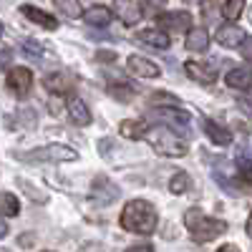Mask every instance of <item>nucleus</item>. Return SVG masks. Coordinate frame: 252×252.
<instances>
[{"mask_svg":"<svg viewBox=\"0 0 252 252\" xmlns=\"http://www.w3.org/2000/svg\"><path fill=\"white\" fill-rule=\"evenodd\" d=\"M157 209L144 202V199H134L124 207L121 212V227L126 229V232H136V235H152L157 229Z\"/></svg>","mask_w":252,"mask_h":252,"instance_id":"1","label":"nucleus"},{"mask_svg":"<svg viewBox=\"0 0 252 252\" xmlns=\"http://www.w3.org/2000/svg\"><path fill=\"white\" fill-rule=\"evenodd\" d=\"M144 139L149 141L159 154H164V157H184V154H187V141L179 139V136L172 131V126H164V124L146 126Z\"/></svg>","mask_w":252,"mask_h":252,"instance_id":"2","label":"nucleus"},{"mask_svg":"<svg viewBox=\"0 0 252 252\" xmlns=\"http://www.w3.org/2000/svg\"><path fill=\"white\" fill-rule=\"evenodd\" d=\"M184 224H187L189 232H192V240H194V242H209V240L220 237V235L224 232V229H227V224H224L222 220L204 217L197 207L187 209V215H184Z\"/></svg>","mask_w":252,"mask_h":252,"instance_id":"3","label":"nucleus"},{"mask_svg":"<svg viewBox=\"0 0 252 252\" xmlns=\"http://www.w3.org/2000/svg\"><path fill=\"white\" fill-rule=\"evenodd\" d=\"M15 157L23 161H73L76 152L63 144H51V146H43V149H35L28 154H15Z\"/></svg>","mask_w":252,"mask_h":252,"instance_id":"4","label":"nucleus"},{"mask_svg":"<svg viewBox=\"0 0 252 252\" xmlns=\"http://www.w3.org/2000/svg\"><path fill=\"white\" fill-rule=\"evenodd\" d=\"M5 83H8V89L15 98H26L31 94V86H33V73L23 66H15V68L8 71Z\"/></svg>","mask_w":252,"mask_h":252,"instance_id":"5","label":"nucleus"},{"mask_svg":"<svg viewBox=\"0 0 252 252\" xmlns=\"http://www.w3.org/2000/svg\"><path fill=\"white\" fill-rule=\"evenodd\" d=\"M157 26L161 31H189L192 28V15H189L187 10L161 13V15H157Z\"/></svg>","mask_w":252,"mask_h":252,"instance_id":"6","label":"nucleus"},{"mask_svg":"<svg viewBox=\"0 0 252 252\" xmlns=\"http://www.w3.org/2000/svg\"><path fill=\"white\" fill-rule=\"evenodd\" d=\"M152 114H154V119H157L159 124L172 126L174 131H182V134L189 131V114H187V111H177V109H157V111H152Z\"/></svg>","mask_w":252,"mask_h":252,"instance_id":"7","label":"nucleus"},{"mask_svg":"<svg viewBox=\"0 0 252 252\" xmlns=\"http://www.w3.org/2000/svg\"><path fill=\"white\" fill-rule=\"evenodd\" d=\"M114 10H116V15H119V20L124 26H136L139 18H141L139 5L134 3V0H114Z\"/></svg>","mask_w":252,"mask_h":252,"instance_id":"8","label":"nucleus"},{"mask_svg":"<svg viewBox=\"0 0 252 252\" xmlns=\"http://www.w3.org/2000/svg\"><path fill=\"white\" fill-rule=\"evenodd\" d=\"M245 38H247V35H245V31H242L240 26H222V28H217V43H222V46H227V48L242 46Z\"/></svg>","mask_w":252,"mask_h":252,"instance_id":"9","label":"nucleus"},{"mask_svg":"<svg viewBox=\"0 0 252 252\" xmlns=\"http://www.w3.org/2000/svg\"><path fill=\"white\" fill-rule=\"evenodd\" d=\"M126 63H129V71L136 73V76H141V78H157V76L161 73L157 63L146 61V58H141V56H131Z\"/></svg>","mask_w":252,"mask_h":252,"instance_id":"10","label":"nucleus"},{"mask_svg":"<svg viewBox=\"0 0 252 252\" xmlns=\"http://www.w3.org/2000/svg\"><path fill=\"white\" fill-rule=\"evenodd\" d=\"M20 13H23L28 20H33V23L43 26L46 31H56V28H58V20H56L53 15H48L46 10L35 8V5H23V8H20Z\"/></svg>","mask_w":252,"mask_h":252,"instance_id":"11","label":"nucleus"},{"mask_svg":"<svg viewBox=\"0 0 252 252\" xmlns=\"http://www.w3.org/2000/svg\"><path fill=\"white\" fill-rule=\"evenodd\" d=\"M184 68H187L189 78H194V81H199V83H215V81H217V71H215L212 66H204V63L189 61Z\"/></svg>","mask_w":252,"mask_h":252,"instance_id":"12","label":"nucleus"},{"mask_svg":"<svg viewBox=\"0 0 252 252\" xmlns=\"http://www.w3.org/2000/svg\"><path fill=\"white\" fill-rule=\"evenodd\" d=\"M227 86L229 89H250L252 86V68L237 66L227 73Z\"/></svg>","mask_w":252,"mask_h":252,"instance_id":"13","label":"nucleus"},{"mask_svg":"<svg viewBox=\"0 0 252 252\" xmlns=\"http://www.w3.org/2000/svg\"><path fill=\"white\" fill-rule=\"evenodd\" d=\"M83 18H86V23H89V26H98V28H103V26H109V23H111L114 13H111L106 5H91L86 13H83Z\"/></svg>","mask_w":252,"mask_h":252,"instance_id":"14","label":"nucleus"},{"mask_svg":"<svg viewBox=\"0 0 252 252\" xmlns=\"http://www.w3.org/2000/svg\"><path fill=\"white\" fill-rule=\"evenodd\" d=\"M68 114H71V119H73V124L76 126H86V124H91V111H89V106L83 103L81 98H71L68 101Z\"/></svg>","mask_w":252,"mask_h":252,"instance_id":"15","label":"nucleus"},{"mask_svg":"<svg viewBox=\"0 0 252 252\" xmlns=\"http://www.w3.org/2000/svg\"><path fill=\"white\" fill-rule=\"evenodd\" d=\"M136 38L141 40V43H149V46H154V48H169V35H166L164 31H154V28H149V31H139L136 33Z\"/></svg>","mask_w":252,"mask_h":252,"instance_id":"16","label":"nucleus"},{"mask_svg":"<svg viewBox=\"0 0 252 252\" xmlns=\"http://www.w3.org/2000/svg\"><path fill=\"white\" fill-rule=\"evenodd\" d=\"M207 46H209V35H207V31H202V28H189V35H187V51L204 53Z\"/></svg>","mask_w":252,"mask_h":252,"instance_id":"17","label":"nucleus"},{"mask_svg":"<svg viewBox=\"0 0 252 252\" xmlns=\"http://www.w3.org/2000/svg\"><path fill=\"white\" fill-rule=\"evenodd\" d=\"M73 83H76V78L71 73H56V76H48L46 78V86L51 91H56V94H68L73 89Z\"/></svg>","mask_w":252,"mask_h":252,"instance_id":"18","label":"nucleus"},{"mask_svg":"<svg viewBox=\"0 0 252 252\" xmlns=\"http://www.w3.org/2000/svg\"><path fill=\"white\" fill-rule=\"evenodd\" d=\"M204 131H207L209 139H212L215 144H220V146H227L229 141H232V134H229L227 129H222V126L215 124V121H204Z\"/></svg>","mask_w":252,"mask_h":252,"instance_id":"19","label":"nucleus"},{"mask_svg":"<svg viewBox=\"0 0 252 252\" xmlns=\"http://www.w3.org/2000/svg\"><path fill=\"white\" fill-rule=\"evenodd\" d=\"M119 131H121V136H126V139H144L146 124H144V121H131V119H126V121L119 124Z\"/></svg>","mask_w":252,"mask_h":252,"instance_id":"20","label":"nucleus"},{"mask_svg":"<svg viewBox=\"0 0 252 252\" xmlns=\"http://www.w3.org/2000/svg\"><path fill=\"white\" fill-rule=\"evenodd\" d=\"M53 5L66 15V18H81L83 8H81V0H53Z\"/></svg>","mask_w":252,"mask_h":252,"instance_id":"21","label":"nucleus"},{"mask_svg":"<svg viewBox=\"0 0 252 252\" xmlns=\"http://www.w3.org/2000/svg\"><path fill=\"white\" fill-rule=\"evenodd\" d=\"M18 212H20V204H18L15 194H10V192H3V194H0V215L15 217Z\"/></svg>","mask_w":252,"mask_h":252,"instance_id":"22","label":"nucleus"},{"mask_svg":"<svg viewBox=\"0 0 252 252\" xmlns=\"http://www.w3.org/2000/svg\"><path fill=\"white\" fill-rule=\"evenodd\" d=\"M245 10V0H227L224 3V18L227 20H237Z\"/></svg>","mask_w":252,"mask_h":252,"instance_id":"23","label":"nucleus"},{"mask_svg":"<svg viewBox=\"0 0 252 252\" xmlns=\"http://www.w3.org/2000/svg\"><path fill=\"white\" fill-rule=\"evenodd\" d=\"M169 189H172L174 194H184L187 189H189V177L184 172H177V177L169 182Z\"/></svg>","mask_w":252,"mask_h":252,"instance_id":"24","label":"nucleus"},{"mask_svg":"<svg viewBox=\"0 0 252 252\" xmlns=\"http://www.w3.org/2000/svg\"><path fill=\"white\" fill-rule=\"evenodd\" d=\"M111 94H114L119 101H131V98H134V94H131L129 86H111Z\"/></svg>","mask_w":252,"mask_h":252,"instance_id":"25","label":"nucleus"},{"mask_svg":"<svg viewBox=\"0 0 252 252\" xmlns=\"http://www.w3.org/2000/svg\"><path fill=\"white\" fill-rule=\"evenodd\" d=\"M23 48H26V56H31V58L43 56V51H40V46L35 43V40H23Z\"/></svg>","mask_w":252,"mask_h":252,"instance_id":"26","label":"nucleus"},{"mask_svg":"<svg viewBox=\"0 0 252 252\" xmlns=\"http://www.w3.org/2000/svg\"><path fill=\"white\" fill-rule=\"evenodd\" d=\"M20 187H23V189H28V197H31V199H38V202H46V194H40V189L31 187L28 182H23V179H20Z\"/></svg>","mask_w":252,"mask_h":252,"instance_id":"27","label":"nucleus"},{"mask_svg":"<svg viewBox=\"0 0 252 252\" xmlns=\"http://www.w3.org/2000/svg\"><path fill=\"white\" fill-rule=\"evenodd\" d=\"M242 56H245L247 61H252V38H245V40H242Z\"/></svg>","mask_w":252,"mask_h":252,"instance_id":"28","label":"nucleus"},{"mask_svg":"<svg viewBox=\"0 0 252 252\" xmlns=\"http://www.w3.org/2000/svg\"><path fill=\"white\" fill-rule=\"evenodd\" d=\"M152 103H172V106H177V98H172V96H152Z\"/></svg>","mask_w":252,"mask_h":252,"instance_id":"29","label":"nucleus"},{"mask_svg":"<svg viewBox=\"0 0 252 252\" xmlns=\"http://www.w3.org/2000/svg\"><path fill=\"white\" fill-rule=\"evenodd\" d=\"M8 63H10V51H3L0 53V68H5Z\"/></svg>","mask_w":252,"mask_h":252,"instance_id":"30","label":"nucleus"},{"mask_svg":"<svg viewBox=\"0 0 252 252\" xmlns=\"http://www.w3.org/2000/svg\"><path fill=\"white\" fill-rule=\"evenodd\" d=\"M116 53H98V61H114Z\"/></svg>","mask_w":252,"mask_h":252,"instance_id":"31","label":"nucleus"},{"mask_svg":"<svg viewBox=\"0 0 252 252\" xmlns=\"http://www.w3.org/2000/svg\"><path fill=\"white\" fill-rule=\"evenodd\" d=\"M5 235H8V224H5L3 220H0V240H3Z\"/></svg>","mask_w":252,"mask_h":252,"instance_id":"32","label":"nucleus"},{"mask_svg":"<svg viewBox=\"0 0 252 252\" xmlns=\"http://www.w3.org/2000/svg\"><path fill=\"white\" fill-rule=\"evenodd\" d=\"M247 235L252 237V215H250V220H247Z\"/></svg>","mask_w":252,"mask_h":252,"instance_id":"33","label":"nucleus"},{"mask_svg":"<svg viewBox=\"0 0 252 252\" xmlns=\"http://www.w3.org/2000/svg\"><path fill=\"white\" fill-rule=\"evenodd\" d=\"M187 3H204V0H187Z\"/></svg>","mask_w":252,"mask_h":252,"instance_id":"34","label":"nucleus"},{"mask_svg":"<svg viewBox=\"0 0 252 252\" xmlns=\"http://www.w3.org/2000/svg\"><path fill=\"white\" fill-rule=\"evenodd\" d=\"M245 103H250V106H252V94H250V101H245Z\"/></svg>","mask_w":252,"mask_h":252,"instance_id":"35","label":"nucleus"},{"mask_svg":"<svg viewBox=\"0 0 252 252\" xmlns=\"http://www.w3.org/2000/svg\"><path fill=\"white\" fill-rule=\"evenodd\" d=\"M0 35H3V23H0Z\"/></svg>","mask_w":252,"mask_h":252,"instance_id":"36","label":"nucleus"}]
</instances>
